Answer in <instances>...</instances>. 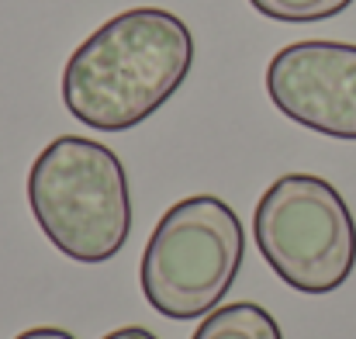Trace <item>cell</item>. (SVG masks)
<instances>
[{"label":"cell","mask_w":356,"mask_h":339,"mask_svg":"<svg viewBox=\"0 0 356 339\" xmlns=\"http://www.w3.org/2000/svg\"><path fill=\"white\" fill-rule=\"evenodd\" d=\"M263 17L287 21V24H312L343 14L353 0H249Z\"/></svg>","instance_id":"cell-7"},{"label":"cell","mask_w":356,"mask_h":339,"mask_svg":"<svg viewBox=\"0 0 356 339\" xmlns=\"http://www.w3.org/2000/svg\"><path fill=\"white\" fill-rule=\"evenodd\" d=\"M191 339H284V333L266 308L252 301H236L215 308Z\"/></svg>","instance_id":"cell-6"},{"label":"cell","mask_w":356,"mask_h":339,"mask_svg":"<svg viewBox=\"0 0 356 339\" xmlns=\"http://www.w3.org/2000/svg\"><path fill=\"white\" fill-rule=\"evenodd\" d=\"M14 339H76L73 333H66V329H52V326H42V329H28V333H21V336Z\"/></svg>","instance_id":"cell-8"},{"label":"cell","mask_w":356,"mask_h":339,"mask_svg":"<svg viewBox=\"0 0 356 339\" xmlns=\"http://www.w3.org/2000/svg\"><path fill=\"white\" fill-rule=\"evenodd\" d=\"M104 339H159V336H152V333H149V329H142V326H124V329L108 333Z\"/></svg>","instance_id":"cell-9"},{"label":"cell","mask_w":356,"mask_h":339,"mask_svg":"<svg viewBox=\"0 0 356 339\" xmlns=\"http://www.w3.org/2000/svg\"><path fill=\"white\" fill-rule=\"evenodd\" d=\"M270 270L301 294H332L356 267V222L343 194L312 173L277 177L252 215Z\"/></svg>","instance_id":"cell-4"},{"label":"cell","mask_w":356,"mask_h":339,"mask_svg":"<svg viewBox=\"0 0 356 339\" xmlns=\"http://www.w3.org/2000/svg\"><path fill=\"white\" fill-rule=\"evenodd\" d=\"M194 66L191 28L163 7H131L76 45L63 70V104L97 132H128L159 111Z\"/></svg>","instance_id":"cell-1"},{"label":"cell","mask_w":356,"mask_h":339,"mask_svg":"<svg viewBox=\"0 0 356 339\" xmlns=\"http://www.w3.org/2000/svg\"><path fill=\"white\" fill-rule=\"evenodd\" d=\"M266 94L291 121L353 142L356 45L325 38L284 45L266 66Z\"/></svg>","instance_id":"cell-5"},{"label":"cell","mask_w":356,"mask_h":339,"mask_svg":"<svg viewBox=\"0 0 356 339\" xmlns=\"http://www.w3.org/2000/svg\"><path fill=\"white\" fill-rule=\"evenodd\" d=\"M28 205L45 239L76 263H108L131 232L124 166L104 142L59 135L28 170Z\"/></svg>","instance_id":"cell-2"},{"label":"cell","mask_w":356,"mask_h":339,"mask_svg":"<svg viewBox=\"0 0 356 339\" xmlns=\"http://www.w3.org/2000/svg\"><path fill=\"white\" fill-rule=\"evenodd\" d=\"M245 256V232L236 208L215 194L177 201L152 228L142 253L145 301L177 322L211 315L236 284Z\"/></svg>","instance_id":"cell-3"}]
</instances>
